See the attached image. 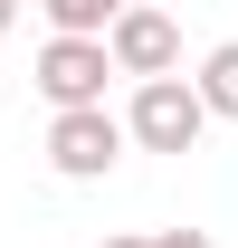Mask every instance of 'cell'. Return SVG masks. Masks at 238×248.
<instances>
[{
	"label": "cell",
	"instance_id": "1",
	"mask_svg": "<svg viewBox=\"0 0 238 248\" xmlns=\"http://www.w3.org/2000/svg\"><path fill=\"white\" fill-rule=\"evenodd\" d=\"M200 124H209V105H200V86H191V77H143V86H134V105H124L134 153H191V143H200Z\"/></svg>",
	"mask_w": 238,
	"mask_h": 248
},
{
	"label": "cell",
	"instance_id": "2",
	"mask_svg": "<svg viewBox=\"0 0 238 248\" xmlns=\"http://www.w3.org/2000/svg\"><path fill=\"white\" fill-rule=\"evenodd\" d=\"M124 115H105V105H67V115H48V172L58 182H105L124 162Z\"/></svg>",
	"mask_w": 238,
	"mask_h": 248
},
{
	"label": "cell",
	"instance_id": "3",
	"mask_svg": "<svg viewBox=\"0 0 238 248\" xmlns=\"http://www.w3.org/2000/svg\"><path fill=\"white\" fill-rule=\"evenodd\" d=\"M38 95H48V115H67V105H105V77H115V48L105 38H58L48 29V48H38Z\"/></svg>",
	"mask_w": 238,
	"mask_h": 248
},
{
	"label": "cell",
	"instance_id": "4",
	"mask_svg": "<svg viewBox=\"0 0 238 248\" xmlns=\"http://www.w3.org/2000/svg\"><path fill=\"white\" fill-rule=\"evenodd\" d=\"M105 48H115V77H181V19L172 10H152V0H134L115 29H105Z\"/></svg>",
	"mask_w": 238,
	"mask_h": 248
},
{
	"label": "cell",
	"instance_id": "5",
	"mask_svg": "<svg viewBox=\"0 0 238 248\" xmlns=\"http://www.w3.org/2000/svg\"><path fill=\"white\" fill-rule=\"evenodd\" d=\"M191 86H200V105H209L219 124H238V38H219V48H209Z\"/></svg>",
	"mask_w": 238,
	"mask_h": 248
},
{
	"label": "cell",
	"instance_id": "6",
	"mask_svg": "<svg viewBox=\"0 0 238 248\" xmlns=\"http://www.w3.org/2000/svg\"><path fill=\"white\" fill-rule=\"evenodd\" d=\"M38 10H48V29H58V38H105L134 0H38Z\"/></svg>",
	"mask_w": 238,
	"mask_h": 248
},
{
	"label": "cell",
	"instance_id": "7",
	"mask_svg": "<svg viewBox=\"0 0 238 248\" xmlns=\"http://www.w3.org/2000/svg\"><path fill=\"white\" fill-rule=\"evenodd\" d=\"M152 248H209V229H162Z\"/></svg>",
	"mask_w": 238,
	"mask_h": 248
},
{
	"label": "cell",
	"instance_id": "8",
	"mask_svg": "<svg viewBox=\"0 0 238 248\" xmlns=\"http://www.w3.org/2000/svg\"><path fill=\"white\" fill-rule=\"evenodd\" d=\"M10 29H19V0H0V38H10Z\"/></svg>",
	"mask_w": 238,
	"mask_h": 248
},
{
	"label": "cell",
	"instance_id": "9",
	"mask_svg": "<svg viewBox=\"0 0 238 248\" xmlns=\"http://www.w3.org/2000/svg\"><path fill=\"white\" fill-rule=\"evenodd\" d=\"M105 248H152V239H105Z\"/></svg>",
	"mask_w": 238,
	"mask_h": 248
}]
</instances>
